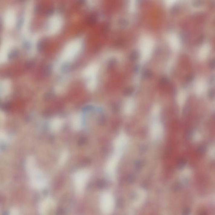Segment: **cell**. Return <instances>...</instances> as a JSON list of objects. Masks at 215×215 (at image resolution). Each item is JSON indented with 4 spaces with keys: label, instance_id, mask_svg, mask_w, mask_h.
<instances>
[{
    "label": "cell",
    "instance_id": "obj_1",
    "mask_svg": "<svg viewBox=\"0 0 215 215\" xmlns=\"http://www.w3.org/2000/svg\"><path fill=\"white\" fill-rule=\"evenodd\" d=\"M27 169L33 185L37 188H43L46 186V181L44 176L37 168L33 158H30L27 163Z\"/></svg>",
    "mask_w": 215,
    "mask_h": 215
},
{
    "label": "cell",
    "instance_id": "obj_2",
    "mask_svg": "<svg viewBox=\"0 0 215 215\" xmlns=\"http://www.w3.org/2000/svg\"><path fill=\"white\" fill-rule=\"evenodd\" d=\"M159 115H152L153 119L150 127V136L154 140H157L162 136L163 128L161 122L158 119Z\"/></svg>",
    "mask_w": 215,
    "mask_h": 215
},
{
    "label": "cell",
    "instance_id": "obj_3",
    "mask_svg": "<svg viewBox=\"0 0 215 215\" xmlns=\"http://www.w3.org/2000/svg\"><path fill=\"white\" fill-rule=\"evenodd\" d=\"M89 176V172L86 170L79 171L75 174V187H76V190L78 192H81L83 190Z\"/></svg>",
    "mask_w": 215,
    "mask_h": 215
},
{
    "label": "cell",
    "instance_id": "obj_4",
    "mask_svg": "<svg viewBox=\"0 0 215 215\" xmlns=\"http://www.w3.org/2000/svg\"><path fill=\"white\" fill-rule=\"evenodd\" d=\"M128 142V138L126 134H121L116 138L114 142V150L123 151Z\"/></svg>",
    "mask_w": 215,
    "mask_h": 215
},
{
    "label": "cell",
    "instance_id": "obj_5",
    "mask_svg": "<svg viewBox=\"0 0 215 215\" xmlns=\"http://www.w3.org/2000/svg\"><path fill=\"white\" fill-rule=\"evenodd\" d=\"M82 121L80 116L76 115L73 117L72 119V125L74 129L76 130L80 129L82 126Z\"/></svg>",
    "mask_w": 215,
    "mask_h": 215
},
{
    "label": "cell",
    "instance_id": "obj_6",
    "mask_svg": "<svg viewBox=\"0 0 215 215\" xmlns=\"http://www.w3.org/2000/svg\"><path fill=\"white\" fill-rule=\"evenodd\" d=\"M63 124V121L61 119H54L51 124V128L53 131H57Z\"/></svg>",
    "mask_w": 215,
    "mask_h": 215
},
{
    "label": "cell",
    "instance_id": "obj_7",
    "mask_svg": "<svg viewBox=\"0 0 215 215\" xmlns=\"http://www.w3.org/2000/svg\"><path fill=\"white\" fill-rule=\"evenodd\" d=\"M134 102L132 101H129L127 102L124 106V112L127 114H130L133 111L134 108Z\"/></svg>",
    "mask_w": 215,
    "mask_h": 215
},
{
    "label": "cell",
    "instance_id": "obj_8",
    "mask_svg": "<svg viewBox=\"0 0 215 215\" xmlns=\"http://www.w3.org/2000/svg\"><path fill=\"white\" fill-rule=\"evenodd\" d=\"M51 203L52 202L50 200H47L42 204L40 207V213L42 215L45 214L47 211V208H49V205L51 204Z\"/></svg>",
    "mask_w": 215,
    "mask_h": 215
}]
</instances>
